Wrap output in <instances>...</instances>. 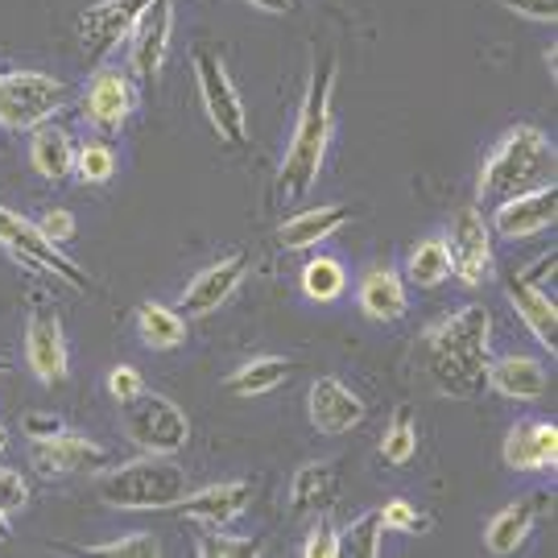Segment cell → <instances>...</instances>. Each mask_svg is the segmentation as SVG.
Instances as JSON below:
<instances>
[{"label":"cell","mask_w":558,"mask_h":558,"mask_svg":"<svg viewBox=\"0 0 558 558\" xmlns=\"http://www.w3.org/2000/svg\"><path fill=\"white\" fill-rule=\"evenodd\" d=\"M422 352H426V377L439 389L442 398L472 401L480 398L488 385V360H493V315L488 306L468 302L439 323L426 327L422 336Z\"/></svg>","instance_id":"cell-1"},{"label":"cell","mask_w":558,"mask_h":558,"mask_svg":"<svg viewBox=\"0 0 558 558\" xmlns=\"http://www.w3.org/2000/svg\"><path fill=\"white\" fill-rule=\"evenodd\" d=\"M336 83H339V54L327 50L323 62L315 59L311 66V83L299 104V120L286 145V158L278 170V199L302 203L311 195V186L319 182V170L327 161L331 137H336Z\"/></svg>","instance_id":"cell-2"},{"label":"cell","mask_w":558,"mask_h":558,"mask_svg":"<svg viewBox=\"0 0 558 558\" xmlns=\"http://www.w3.org/2000/svg\"><path fill=\"white\" fill-rule=\"evenodd\" d=\"M558 170L555 141L542 133L538 124H513L497 137L488 158L480 161L476 174V199L497 207V203L550 186Z\"/></svg>","instance_id":"cell-3"},{"label":"cell","mask_w":558,"mask_h":558,"mask_svg":"<svg viewBox=\"0 0 558 558\" xmlns=\"http://www.w3.org/2000/svg\"><path fill=\"white\" fill-rule=\"evenodd\" d=\"M186 493H191L186 468H179L174 456H141L129 463H108L96 480V497L108 509H124V513L174 509Z\"/></svg>","instance_id":"cell-4"},{"label":"cell","mask_w":558,"mask_h":558,"mask_svg":"<svg viewBox=\"0 0 558 558\" xmlns=\"http://www.w3.org/2000/svg\"><path fill=\"white\" fill-rule=\"evenodd\" d=\"M120 430L145 456H179L182 447L191 442L186 410L179 401L166 398V393H154V389H145V393L120 405Z\"/></svg>","instance_id":"cell-5"},{"label":"cell","mask_w":558,"mask_h":558,"mask_svg":"<svg viewBox=\"0 0 558 558\" xmlns=\"http://www.w3.org/2000/svg\"><path fill=\"white\" fill-rule=\"evenodd\" d=\"M66 96H71L66 83L46 71H4L0 75V129L34 133L59 112Z\"/></svg>","instance_id":"cell-6"},{"label":"cell","mask_w":558,"mask_h":558,"mask_svg":"<svg viewBox=\"0 0 558 558\" xmlns=\"http://www.w3.org/2000/svg\"><path fill=\"white\" fill-rule=\"evenodd\" d=\"M195 83H199V100L203 112L211 120L216 137L223 145H244L248 141V112H244V100H240L236 83L228 75L220 54L211 50H195Z\"/></svg>","instance_id":"cell-7"},{"label":"cell","mask_w":558,"mask_h":558,"mask_svg":"<svg viewBox=\"0 0 558 558\" xmlns=\"http://www.w3.org/2000/svg\"><path fill=\"white\" fill-rule=\"evenodd\" d=\"M0 248L13 253L17 260H25V265L41 269V274H54V278L66 281L71 290H83V294L92 290V278L83 274L80 265L66 257L54 240L41 236L38 223L17 216V211H9L4 203H0Z\"/></svg>","instance_id":"cell-8"},{"label":"cell","mask_w":558,"mask_h":558,"mask_svg":"<svg viewBox=\"0 0 558 558\" xmlns=\"http://www.w3.org/2000/svg\"><path fill=\"white\" fill-rule=\"evenodd\" d=\"M493 228L484 220L480 207H459L447 228V257H451V278H459L463 286H484L497 274V253H493Z\"/></svg>","instance_id":"cell-9"},{"label":"cell","mask_w":558,"mask_h":558,"mask_svg":"<svg viewBox=\"0 0 558 558\" xmlns=\"http://www.w3.org/2000/svg\"><path fill=\"white\" fill-rule=\"evenodd\" d=\"M154 0H96L80 13V50L87 62H104L120 41L129 38V29L141 21V13L149 9Z\"/></svg>","instance_id":"cell-10"},{"label":"cell","mask_w":558,"mask_h":558,"mask_svg":"<svg viewBox=\"0 0 558 558\" xmlns=\"http://www.w3.org/2000/svg\"><path fill=\"white\" fill-rule=\"evenodd\" d=\"M25 368L46 389H54L71 377V348L62 336V319L41 302L29 306V319H25Z\"/></svg>","instance_id":"cell-11"},{"label":"cell","mask_w":558,"mask_h":558,"mask_svg":"<svg viewBox=\"0 0 558 558\" xmlns=\"http://www.w3.org/2000/svg\"><path fill=\"white\" fill-rule=\"evenodd\" d=\"M244 278H248V253L236 248V253H228V257L203 265L199 274L186 281V290H182V299H179V311L186 319H207V315L220 311L223 302H232V294L240 290Z\"/></svg>","instance_id":"cell-12"},{"label":"cell","mask_w":558,"mask_h":558,"mask_svg":"<svg viewBox=\"0 0 558 558\" xmlns=\"http://www.w3.org/2000/svg\"><path fill=\"white\" fill-rule=\"evenodd\" d=\"M124 41H129V71L141 83H158L174 41V0H154Z\"/></svg>","instance_id":"cell-13"},{"label":"cell","mask_w":558,"mask_h":558,"mask_svg":"<svg viewBox=\"0 0 558 558\" xmlns=\"http://www.w3.org/2000/svg\"><path fill=\"white\" fill-rule=\"evenodd\" d=\"M558 220V182L550 186H538V191H525V195H513L493 207V236L500 240H530L550 232Z\"/></svg>","instance_id":"cell-14"},{"label":"cell","mask_w":558,"mask_h":558,"mask_svg":"<svg viewBox=\"0 0 558 558\" xmlns=\"http://www.w3.org/2000/svg\"><path fill=\"white\" fill-rule=\"evenodd\" d=\"M34 468L41 476H83V472H104L112 463V451L100 447L96 439H87L80 430H66L34 442Z\"/></svg>","instance_id":"cell-15"},{"label":"cell","mask_w":558,"mask_h":558,"mask_svg":"<svg viewBox=\"0 0 558 558\" xmlns=\"http://www.w3.org/2000/svg\"><path fill=\"white\" fill-rule=\"evenodd\" d=\"M133 112H137L133 80H129L124 71L100 66V71L92 75V83L83 87V120H87L96 133H120Z\"/></svg>","instance_id":"cell-16"},{"label":"cell","mask_w":558,"mask_h":558,"mask_svg":"<svg viewBox=\"0 0 558 558\" xmlns=\"http://www.w3.org/2000/svg\"><path fill=\"white\" fill-rule=\"evenodd\" d=\"M500 459L509 472L525 476H555L558 468V426L555 418H521L500 447Z\"/></svg>","instance_id":"cell-17"},{"label":"cell","mask_w":558,"mask_h":558,"mask_svg":"<svg viewBox=\"0 0 558 558\" xmlns=\"http://www.w3.org/2000/svg\"><path fill=\"white\" fill-rule=\"evenodd\" d=\"M306 418H311V426L319 435L336 439V435L356 430L360 422L368 418V401L339 377H319L311 385V393H306Z\"/></svg>","instance_id":"cell-18"},{"label":"cell","mask_w":558,"mask_h":558,"mask_svg":"<svg viewBox=\"0 0 558 558\" xmlns=\"http://www.w3.org/2000/svg\"><path fill=\"white\" fill-rule=\"evenodd\" d=\"M500 286H505L509 306L518 311V319L525 323V331H530V336L538 339L542 348L555 356L558 352V306H555V299H550L534 278H525V274H505Z\"/></svg>","instance_id":"cell-19"},{"label":"cell","mask_w":558,"mask_h":558,"mask_svg":"<svg viewBox=\"0 0 558 558\" xmlns=\"http://www.w3.org/2000/svg\"><path fill=\"white\" fill-rule=\"evenodd\" d=\"M546 500L550 497H542V493H525V497L509 500L505 509H497L484 525V550L500 558L518 555L521 546L530 542V534H534L538 518L546 513Z\"/></svg>","instance_id":"cell-20"},{"label":"cell","mask_w":558,"mask_h":558,"mask_svg":"<svg viewBox=\"0 0 558 558\" xmlns=\"http://www.w3.org/2000/svg\"><path fill=\"white\" fill-rule=\"evenodd\" d=\"M253 505V480H220L199 493H186L174 505V513L199 521V525H232Z\"/></svg>","instance_id":"cell-21"},{"label":"cell","mask_w":558,"mask_h":558,"mask_svg":"<svg viewBox=\"0 0 558 558\" xmlns=\"http://www.w3.org/2000/svg\"><path fill=\"white\" fill-rule=\"evenodd\" d=\"M484 385L505 401H538V398H546V389H550V373H546V364H542L538 356L509 352V356L488 360Z\"/></svg>","instance_id":"cell-22"},{"label":"cell","mask_w":558,"mask_h":558,"mask_svg":"<svg viewBox=\"0 0 558 558\" xmlns=\"http://www.w3.org/2000/svg\"><path fill=\"white\" fill-rule=\"evenodd\" d=\"M343 223H352V207H343V203H315V207H302L290 220L278 223V244L286 253H306V248H319L323 240L336 236Z\"/></svg>","instance_id":"cell-23"},{"label":"cell","mask_w":558,"mask_h":558,"mask_svg":"<svg viewBox=\"0 0 558 558\" xmlns=\"http://www.w3.org/2000/svg\"><path fill=\"white\" fill-rule=\"evenodd\" d=\"M356 302L360 315L368 323H398L405 319L410 311V290H405V278H401L393 265H373L356 286Z\"/></svg>","instance_id":"cell-24"},{"label":"cell","mask_w":558,"mask_h":558,"mask_svg":"<svg viewBox=\"0 0 558 558\" xmlns=\"http://www.w3.org/2000/svg\"><path fill=\"white\" fill-rule=\"evenodd\" d=\"M339 497V468L331 459H311L290 476V513H327Z\"/></svg>","instance_id":"cell-25"},{"label":"cell","mask_w":558,"mask_h":558,"mask_svg":"<svg viewBox=\"0 0 558 558\" xmlns=\"http://www.w3.org/2000/svg\"><path fill=\"white\" fill-rule=\"evenodd\" d=\"M75 137L62 129V124H38L34 129V137H29V170L46 182H66L75 174Z\"/></svg>","instance_id":"cell-26"},{"label":"cell","mask_w":558,"mask_h":558,"mask_svg":"<svg viewBox=\"0 0 558 558\" xmlns=\"http://www.w3.org/2000/svg\"><path fill=\"white\" fill-rule=\"evenodd\" d=\"M290 377H294V360L253 356L248 364H240L236 373L223 380V389L240 401H253V398H269V393H278Z\"/></svg>","instance_id":"cell-27"},{"label":"cell","mask_w":558,"mask_h":558,"mask_svg":"<svg viewBox=\"0 0 558 558\" xmlns=\"http://www.w3.org/2000/svg\"><path fill=\"white\" fill-rule=\"evenodd\" d=\"M137 336L149 352H170V348H182L186 343V315L179 306H166V302H141L137 315Z\"/></svg>","instance_id":"cell-28"},{"label":"cell","mask_w":558,"mask_h":558,"mask_svg":"<svg viewBox=\"0 0 558 558\" xmlns=\"http://www.w3.org/2000/svg\"><path fill=\"white\" fill-rule=\"evenodd\" d=\"M405 278L414 281L418 290H439L442 281L451 278V257H447L442 236H426L410 248V257H405Z\"/></svg>","instance_id":"cell-29"},{"label":"cell","mask_w":558,"mask_h":558,"mask_svg":"<svg viewBox=\"0 0 558 558\" xmlns=\"http://www.w3.org/2000/svg\"><path fill=\"white\" fill-rule=\"evenodd\" d=\"M299 286L311 302H336V299H343V290H348V269H343L339 257H323L319 253V257H311L302 265Z\"/></svg>","instance_id":"cell-30"},{"label":"cell","mask_w":558,"mask_h":558,"mask_svg":"<svg viewBox=\"0 0 558 558\" xmlns=\"http://www.w3.org/2000/svg\"><path fill=\"white\" fill-rule=\"evenodd\" d=\"M377 451L389 468H405L410 459L418 456V418H414L410 405H398V410H393V418L385 426Z\"/></svg>","instance_id":"cell-31"},{"label":"cell","mask_w":558,"mask_h":558,"mask_svg":"<svg viewBox=\"0 0 558 558\" xmlns=\"http://www.w3.org/2000/svg\"><path fill=\"white\" fill-rule=\"evenodd\" d=\"M377 518H380V530L405 534V538H422V534H430V525H435V518H430L426 509H418L414 500H405V497H389L377 509Z\"/></svg>","instance_id":"cell-32"},{"label":"cell","mask_w":558,"mask_h":558,"mask_svg":"<svg viewBox=\"0 0 558 558\" xmlns=\"http://www.w3.org/2000/svg\"><path fill=\"white\" fill-rule=\"evenodd\" d=\"M199 534V555L203 558H257L265 555V534H223V525H203Z\"/></svg>","instance_id":"cell-33"},{"label":"cell","mask_w":558,"mask_h":558,"mask_svg":"<svg viewBox=\"0 0 558 558\" xmlns=\"http://www.w3.org/2000/svg\"><path fill=\"white\" fill-rule=\"evenodd\" d=\"M117 149L108 145V141H87L75 149V179L83 186H104V182H112L117 174Z\"/></svg>","instance_id":"cell-34"},{"label":"cell","mask_w":558,"mask_h":558,"mask_svg":"<svg viewBox=\"0 0 558 558\" xmlns=\"http://www.w3.org/2000/svg\"><path fill=\"white\" fill-rule=\"evenodd\" d=\"M380 518L377 509L360 513L348 530H339V555H356V558H377L380 555Z\"/></svg>","instance_id":"cell-35"},{"label":"cell","mask_w":558,"mask_h":558,"mask_svg":"<svg viewBox=\"0 0 558 558\" xmlns=\"http://www.w3.org/2000/svg\"><path fill=\"white\" fill-rule=\"evenodd\" d=\"M83 555H100V558H158L161 542L149 530H133V534H120L112 542H87Z\"/></svg>","instance_id":"cell-36"},{"label":"cell","mask_w":558,"mask_h":558,"mask_svg":"<svg viewBox=\"0 0 558 558\" xmlns=\"http://www.w3.org/2000/svg\"><path fill=\"white\" fill-rule=\"evenodd\" d=\"M104 389H108V398L117 401V405H124V401H133L137 393H145V377H141V368H133V364H117V368H108Z\"/></svg>","instance_id":"cell-37"},{"label":"cell","mask_w":558,"mask_h":558,"mask_svg":"<svg viewBox=\"0 0 558 558\" xmlns=\"http://www.w3.org/2000/svg\"><path fill=\"white\" fill-rule=\"evenodd\" d=\"M29 505V484L21 476L17 468H0V513L13 518Z\"/></svg>","instance_id":"cell-38"},{"label":"cell","mask_w":558,"mask_h":558,"mask_svg":"<svg viewBox=\"0 0 558 558\" xmlns=\"http://www.w3.org/2000/svg\"><path fill=\"white\" fill-rule=\"evenodd\" d=\"M302 555L306 558H339V530L327 518L315 521V530L302 542Z\"/></svg>","instance_id":"cell-39"},{"label":"cell","mask_w":558,"mask_h":558,"mask_svg":"<svg viewBox=\"0 0 558 558\" xmlns=\"http://www.w3.org/2000/svg\"><path fill=\"white\" fill-rule=\"evenodd\" d=\"M38 232L46 240H54V244H71V240H75V232H80V223H75V216H71V211H66V207H54V211H46V216H38Z\"/></svg>","instance_id":"cell-40"},{"label":"cell","mask_w":558,"mask_h":558,"mask_svg":"<svg viewBox=\"0 0 558 558\" xmlns=\"http://www.w3.org/2000/svg\"><path fill=\"white\" fill-rule=\"evenodd\" d=\"M509 13H518L525 21H542V25H555L558 21V0H497Z\"/></svg>","instance_id":"cell-41"},{"label":"cell","mask_w":558,"mask_h":558,"mask_svg":"<svg viewBox=\"0 0 558 558\" xmlns=\"http://www.w3.org/2000/svg\"><path fill=\"white\" fill-rule=\"evenodd\" d=\"M21 430H25L29 439L38 442V439H50V435H59L62 422L54 418V414H25V418H21Z\"/></svg>","instance_id":"cell-42"},{"label":"cell","mask_w":558,"mask_h":558,"mask_svg":"<svg viewBox=\"0 0 558 558\" xmlns=\"http://www.w3.org/2000/svg\"><path fill=\"white\" fill-rule=\"evenodd\" d=\"M244 4H253L257 13H274V17H281V13L294 9V0H244Z\"/></svg>","instance_id":"cell-43"},{"label":"cell","mask_w":558,"mask_h":558,"mask_svg":"<svg viewBox=\"0 0 558 558\" xmlns=\"http://www.w3.org/2000/svg\"><path fill=\"white\" fill-rule=\"evenodd\" d=\"M9 538H13V525H9V518L0 513V542H9Z\"/></svg>","instance_id":"cell-44"},{"label":"cell","mask_w":558,"mask_h":558,"mask_svg":"<svg viewBox=\"0 0 558 558\" xmlns=\"http://www.w3.org/2000/svg\"><path fill=\"white\" fill-rule=\"evenodd\" d=\"M4 447H9V430H4V426H0V451H4Z\"/></svg>","instance_id":"cell-45"}]
</instances>
